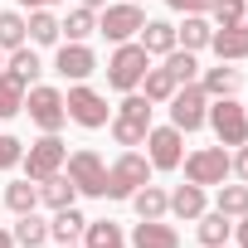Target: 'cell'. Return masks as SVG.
<instances>
[{
  "mask_svg": "<svg viewBox=\"0 0 248 248\" xmlns=\"http://www.w3.org/2000/svg\"><path fill=\"white\" fill-rule=\"evenodd\" d=\"M146 132H151V102L141 93H127L122 107H117V117H112V141L132 151V146L146 141Z\"/></svg>",
  "mask_w": 248,
  "mask_h": 248,
  "instance_id": "cell-1",
  "label": "cell"
},
{
  "mask_svg": "<svg viewBox=\"0 0 248 248\" xmlns=\"http://www.w3.org/2000/svg\"><path fill=\"white\" fill-rule=\"evenodd\" d=\"M146 68H151V54L141 49V44H117V54L107 59V88H117V93H137L141 88V78H146Z\"/></svg>",
  "mask_w": 248,
  "mask_h": 248,
  "instance_id": "cell-2",
  "label": "cell"
},
{
  "mask_svg": "<svg viewBox=\"0 0 248 248\" xmlns=\"http://www.w3.org/2000/svg\"><path fill=\"white\" fill-rule=\"evenodd\" d=\"M146 180H151V161L141 151H122L107 166V200H132Z\"/></svg>",
  "mask_w": 248,
  "mask_h": 248,
  "instance_id": "cell-3",
  "label": "cell"
},
{
  "mask_svg": "<svg viewBox=\"0 0 248 248\" xmlns=\"http://www.w3.org/2000/svg\"><path fill=\"white\" fill-rule=\"evenodd\" d=\"M204 122L214 127L219 146H243V141H248V107H243V102H233V97H214Z\"/></svg>",
  "mask_w": 248,
  "mask_h": 248,
  "instance_id": "cell-4",
  "label": "cell"
},
{
  "mask_svg": "<svg viewBox=\"0 0 248 248\" xmlns=\"http://www.w3.org/2000/svg\"><path fill=\"white\" fill-rule=\"evenodd\" d=\"M204 117H209V93H204L200 83H180V88L170 93V127H180V132H200Z\"/></svg>",
  "mask_w": 248,
  "mask_h": 248,
  "instance_id": "cell-5",
  "label": "cell"
},
{
  "mask_svg": "<svg viewBox=\"0 0 248 248\" xmlns=\"http://www.w3.org/2000/svg\"><path fill=\"white\" fill-rule=\"evenodd\" d=\"M25 112H30V122H34L39 132H59L63 122H68L63 93H59V88H44V83H34V88L25 93Z\"/></svg>",
  "mask_w": 248,
  "mask_h": 248,
  "instance_id": "cell-6",
  "label": "cell"
},
{
  "mask_svg": "<svg viewBox=\"0 0 248 248\" xmlns=\"http://www.w3.org/2000/svg\"><path fill=\"white\" fill-rule=\"evenodd\" d=\"M63 107H68V117L78 122V127H88V132H97V127H107V122H112L107 97L93 93V88H83V83H73V88L63 93Z\"/></svg>",
  "mask_w": 248,
  "mask_h": 248,
  "instance_id": "cell-7",
  "label": "cell"
},
{
  "mask_svg": "<svg viewBox=\"0 0 248 248\" xmlns=\"http://www.w3.org/2000/svg\"><path fill=\"white\" fill-rule=\"evenodd\" d=\"M146 25V10L137 0H122V5H102V20H97V34L112 39V44H127L132 34H141Z\"/></svg>",
  "mask_w": 248,
  "mask_h": 248,
  "instance_id": "cell-8",
  "label": "cell"
},
{
  "mask_svg": "<svg viewBox=\"0 0 248 248\" xmlns=\"http://www.w3.org/2000/svg\"><path fill=\"white\" fill-rule=\"evenodd\" d=\"M63 161H68V146L59 141V132H44V137L25 151V161H20V166H25V175H30V180H49V175H59V170H63Z\"/></svg>",
  "mask_w": 248,
  "mask_h": 248,
  "instance_id": "cell-9",
  "label": "cell"
},
{
  "mask_svg": "<svg viewBox=\"0 0 248 248\" xmlns=\"http://www.w3.org/2000/svg\"><path fill=\"white\" fill-rule=\"evenodd\" d=\"M141 146H146L151 170H175V166L185 161V132H180V127H151Z\"/></svg>",
  "mask_w": 248,
  "mask_h": 248,
  "instance_id": "cell-10",
  "label": "cell"
},
{
  "mask_svg": "<svg viewBox=\"0 0 248 248\" xmlns=\"http://www.w3.org/2000/svg\"><path fill=\"white\" fill-rule=\"evenodd\" d=\"M180 166H185V180L190 185H224L229 180V151L224 146H200Z\"/></svg>",
  "mask_w": 248,
  "mask_h": 248,
  "instance_id": "cell-11",
  "label": "cell"
},
{
  "mask_svg": "<svg viewBox=\"0 0 248 248\" xmlns=\"http://www.w3.org/2000/svg\"><path fill=\"white\" fill-rule=\"evenodd\" d=\"M63 166H68V180L78 185V195H107V166H102L97 151L83 146V151H73Z\"/></svg>",
  "mask_w": 248,
  "mask_h": 248,
  "instance_id": "cell-12",
  "label": "cell"
},
{
  "mask_svg": "<svg viewBox=\"0 0 248 248\" xmlns=\"http://www.w3.org/2000/svg\"><path fill=\"white\" fill-rule=\"evenodd\" d=\"M54 68H59L63 78L83 83L88 73H97V59H93V49H88V44H63V49H59V59H54Z\"/></svg>",
  "mask_w": 248,
  "mask_h": 248,
  "instance_id": "cell-13",
  "label": "cell"
},
{
  "mask_svg": "<svg viewBox=\"0 0 248 248\" xmlns=\"http://www.w3.org/2000/svg\"><path fill=\"white\" fill-rule=\"evenodd\" d=\"M209 49L219 54V63H238V59H248V20H243V25H229V30H214Z\"/></svg>",
  "mask_w": 248,
  "mask_h": 248,
  "instance_id": "cell-14",
  "label": "cell"
},
{
  "mask_svg": "<svg viewBox=\"0 0 248 248\" xmlns=\"http://www.w3.org/2000/svg\"><path fill=\"white\" fill-rule=\"evenodd\" d=\"M132 248H180V233L161 219H141L132 229Z\"/></svg>",
  "mask_w": 248,
  "mask_h": 248,
  "instance_id": "cell-15",
  "label": "cell"
},
{
  "mask_svg": "<svg viewBox=\"0 0 248 248\" xmlns=\"http://www.w3.org/2000/svg\"><path fill=\"white\" fill-rule=\"evenodd\" d=\"M137 44H141V49H146L151 59H166V54L175 49V25H170V20H146V25H141V39H137Z\"/></svg>",
  "mask_w": 248,
  "mask_h": 248,
  "instance_id": "cell-16",
  "label": "cell"
},
{
  "mask_svg": "<svg viewBox=\"0 0 248 248\" xmlns=\"http://www.w3.org/2000/svg\"><path fill=\"white\" fill-rule=\"evenodd\" d=\"M195 233H200V243H204V248H224V243H229V233H233V219H229V214H219V209H204V214L195 219Z\"/></svg>",
  "mask_w": 248,
  "mask_h": 248,
  "instance_id": "cell-17",
  "label": "cell"
},
{
  "mask_svg": "<svg viewBox=\"0 0 248 248\" xmlns=\"http://www.w3.org/2000/svg\"><path fill=\"white\" fill-rule=\"evenodd\" d=\"M209 39H214V30H209L204 15H185V25L175 30V49H190V54L209 49Z\"/></svg>",
  "mask_w": 248,
  "mask_h": 248,
  "instance_id": "cell-18",
  "label": "cell"
},
{
  "mask_svg": "<svg viewBox=\"0 0 248 248\" xmlns=\"http://www.w3.org/2000/svg\"><path fill=\"white\" fill-rule=\"evenodd\" d=\"M34 185H39V204H49V209H68L78 200V185L68 175H49V180H34Z\"/></svg>",
  "mask_w": 248,
  "mask_h": 248,
  "instance_id": "cell-19",
  "label": "cell"
},
{
  "mask_svg": "<svg viewBox=\"0 0 248 248\" xmlns=\"http://www.w3.org/2000/svg\"><path fill=\"white\" fill-rule=\"evenodd\" d=\"M170 214L175 219H200L204 214V185H190V180L175 185L170 190Z\"/></svg>",
  "mask_w": 248,
  "mask_h": 248,
  "instance_id": "cell-20",
  "label": "cell"
},
{
  "mask_svg": "<svg viewBox=\"0 0 248 248\" xmlns=\"http://www.w3.org/2000/svg\"><path fill=\"white\" fill-rule=\"evenodd\" d=\"M83 229H88V219H83L73 204H68V209H54V219H49V238H54V243H78Z\"/></svg>",
  "mask_w": 248,
  "mask_h": 248,
  "instance_id": "cell-21",
  "label": "cell"
},
{
  "mask_svg": "<svg viewBox=\"0 0 248 248\" xmlns=\"http://www.w3.org/2000/svg\"><path fill=\"white\" fill-rule=\"evenodd\" d=\"M25 93H30V83H25L20 73L0 68V117H15V112H25Z\"/></svg>",
  "mask_w": 248,
  "mask_h": 248,
  "instance_id": "cell-22",
  "label": "cell"
},
{
  "mask_svg": "<svg viewBox=\"0 0 248 248\" xmlns=\"http://www.w3.org/2000/svg\"><path fill=\"white\" fill-rule=\"evenodd\" d=\"M132 204H137V214H141V219H166V214H170V195H166L161 185H151V180L132 195Z\"/></svg>",
  "mask_w": 248,
  "mask_h": 248,
  "instance_id": "cell-23",
  "label": "cell"
},
{
  "mask_svg": "<svg viewBox=\"0 0 248 248\" xmlns=\"http://www.w3.org/2000/svg\"><path fill=\"white\" fill-rule=\"evenodd\" d=\"M83 248H127V238H122V229H117L112 219H88Z\"/></svg>",
  "mask_w": 248,
  "mask_h": 248,
  "instance_id": "cell-24",
  "label": "cell"
},
{
  "mask_svg": "<svg viewBox=\"0 0 248 248\" xmlns=\"http://www.w3.org/2000/svg\"><path fill=\"white\" fill-rule=\"evenodd\" d=\"M141 88H146V93H141L146 102H170V93L180 88V78H175V73H170V68L161 63V68H146V78H141Z\"/></svg>",
  "mask_w": 248,
  "mask_h": 248,
  "instance_id": "cell-25",
  "label": "cell"
},
{
  "mask_svg": "<svg viewBox=\"0 0 248 248\" xmlns=\"http://www.w3.org/2000/svg\"><path fill=\"white\" fill-rule=\"evenodd\" d=\"M10 238H15V248H44V243H49V224L30 209V214H20V224H15Z\"/></svg>",
  "mask_w": 248,
  "mask_h": 248,
  "instance_id": "cell-26",
  "label": "cell"
},
{
  "mask_svg": "<svg viewBox=\"0 0 248 248\" xmlns=\"http://www.w3.org/2000/svg\"><path fill=\"white\" fill-rule=\"evenodd\" d=\"M59 34H68V44H83L88 34H97V15L88 5H78V10H68V20H59Z\"/></svg>",
  "mask_w": 248,
  "mask_h": 248,
  "instance_id": "cell-27",
  "label": "cell"
},
{
  "mask_svg": "<svg viewBox=\"0 0 248 248\" xmlns=\"http://www.w3.org/2000/svg\"><path fill=\"white\" fill-rule=\"evenodd\" d=\"M200 88H204L209 97H233V88H238V68H229V63H219V68H204Z\"/></svg>",
  "mask_w": 248,
  "mask_h": 248,
  "instance_id": "cell-28",
  "label": "cell"
},
{
  "mask_svg": "<svg viewBox=\"0 0 248 248\" xmlns=\"http://www.w3.org/2000/svg\"><path fill=\"white\" fill-rule=\"evenodd\" d=\"M5 204H10L15 214H30V209L39 204V185H34L30 175H25V180H10V185H5Z\"/></svg>",
  "mask_w": 248,
  "mask_h": 248,
  "instance_id": "cell-29",
  "label": "cell"
},
{
  "mask_svg": "<svg viewBox=\"0 0 248 248\" xmlns=\"http://www.w3.org/2000/svg\"><path fill=\"white\" fill-rule=\"evenodd\" d=\"M219 214H229V219H243L248 214V185L238 180V185H219V204H214Z\"/></svg>",
  "mask_w": 248,
  "mask_h": 248,
  "instance_id": "cell-30",
  "label": "cell"
},
{
  "mask_svg": "<svg viewBox=\"0 0 248 248\" xmlns=\"http://www.w3.org/2000/svg\"><path fill=\"white\" fill-rule=\"evenodd\" d=\"M30 39V30H25V15H15V10H0V49H20Z\"/></svg>",
  "mask_w": 248,
  "mask_h": 248,
  "instance_id": "cell-31",
  "label": "cell"
},
{
  "mask_svg": "<svg viewBox=\"0 0 248 248\" xmlns=\"http://www.w3.org/2000/svg\"><path fill=\"white\" fill-rule=\"evenodd\" d=\"M25 30H30V39H34V44H59V20H54L49 10H30Z\"/></svg>",
  "mask_w": 248,
  "mask_h": 248,
  "instance_id": "cell-32",
  "label": "cell"
},
{
  "mask_svg": "<svg viewBox=\"0 0 248 248\" xmlns=\"http://www.w3.org/2000/svg\"><path fill=\"white\" fill-rule=\"evenodd\" d=\"M5 68H10V73H20V78H25L30 88H34V78L44 73L39 54H34V49H25V44H20V49H10V63H5Z\"/></svg>",
  "mask_w": 248,
  "mask_h": 248,
  "instance_id": "cell-33",
  "label": "cell"
},
{
  "mask_svg": "<svg viewBox=\"0 0 248 248\" xmlns=\"http://www.w3.org/2000/svg\"><path fill=\"white\" fill-rule=\"evenodd\" d=\"M209 15H214V25H219V30L243 25V20H248V0H214V5H209Z\"/></svg>",
  "mask_w": 248,
  "mask_h": 248,
  "instance_id": "cell-34",
  "label": "cell"
},
{
  "mask_svg": "<svg viewBox=\"0 0 248 248\" xmlns=\"http://www.w3.org/2000/svg\"><path fill=\"white\" fill-rule=\"evenodd\" d=\"M166 68H170L180 83H200V63H195L190 49H170V54H166Z\"/></svg>",
  "mask_w": 248,
  "mask_h": 248,
  "instance_id": "cell-35",
  "label": "cell"
},
{
  "mask_svg": "<svg viewBox=\"0 0 248 248\" xmlns=\"http://www.w3.org/2000/svg\"><path fill=\"white\" fill-rule=\"evenodd\" d=\"M20 161H25V146H20V137L5 132V137H0V170H15Z\"/></svg>",
  "mask_w": 248,
  "mask_h": 248,
  "instance_id": "cell-36",
  "label": "cell"
},
{
  "mask_svg": "<svg viewBox=\"0 0 248 248\" xmlns=\"http://www.w3.org/2000/svg\"><path fill=\"white\" fill-rule=\"evenodd\" d=\"M229 175H238V180L248 185V141H243V146H238V151L229 156Z\"/></svg>",
  "mask_w": 248,
  "mask_h": 248,
  "instance_id": "cell-37",
  "label": "cell"
},
{
  "mask_svg": "<svg viewBox=\"0 0 248 248\" xmlns=\"http://www.w3.org/2000/svg\"><path fill=\"white\" fill-rule=\"evenodd\" d=\"M166 5H170V10H180V15H204L214 0H166Z\"/></svg>",
  "mask_w": 248,
  "mask_h": 248,
  "instance_id": "cell-38",
  "label": "cell"
},
{
  "mask_svg": "<svg viewBox=\"0 0 248 248\" xmlns=\"http://www.w3.org/2000/svg\"><path fill=\"white\" fill-rule=\"evenodd\" d=\"M233 233H238V248H248V214H243V219L233 224Z\"/></svg>",
  "mask_w": 248,
  "mask_h": 248,
  "instance_id": "cell-39",
  "label": "cell"
},
{
  "mask_svg": "<svg viewBox=\"0 0 248 248\" xmlns=\"http://www.w3.org/2000/svg\"><path fill=\"white\" fill-rule=\"evenodd\" d=\"M20 5H30V10H49V5H59V0H20Z\"/></svg>",
  "mask_w": 248,
  "mask_h": 248,
  "instance_id": "cell-40",
  "label": "cell"
},
{
  "mask_svg": "<svg viewBox=\"0 0 248 248\" xmlns=\"http://www.w3.org/2000/svg\"><path fill=\"white\" fill-rule=\"evenodd\" d=\"M78 5H88V10H102V5H107V0H78Z\"/></svg>",
  "mask_w": 248,
  "mask_h": 248,
  "instance_id": "cell-41",
  "label": "cell"
},
{
  "mask_svg": "<svg viewBox=\"0 0 248 248\" xmlns=\"http://www.w3.org/2000/svg\"><path fill=\"white\" fill-rule=\"evenodd\" d=\"M0 248H15V238H10V233H5V229H0Z\"/></svg>",
  "mask_w": 248,
  "mask_h": 248,
  "instance_id": "cell-42",
  "label": "cell"
},
{
  "mask_svg": "<svg viewBox=\"0 0 248 248\" xmlns=\"http://www.w3.org/2000/svg\"><path fill=\"white\" fill-rule=\"evenodd\" d=\"M0 68H5V49H0Z\"/></svg>",
  "mask_w": 248,
  "mask_h": 248,
  "instance_id": "cell-43",
  "label": "cell"
},
{
  "mask_svg": "<svg viewBox=\"0 0 248 248\" xmlns=\"http://www.w3.org/2000/svg\"><path fill=\"white\" fill-rule=\"evenodd\" d=\"M59 248H73V243H59Z\"/></svg>",
  "mask_w": 248,
  "mask_h": 248,
  "instance_id": "cell-44",
  "label": "cell"
},
{
  "mask_svg": "<svg viewBox=\"0 0 248 248\" xmlns=\"http://www.w3.org/2000/svg\"><path fill=\"white\" fill-rule=\"evenodd\" d=\"M224 248H229V243H224Z\"/></svg>",
  "mask_w": 248,
  "mask_h": 248,
  "instance_id": "cell-45",
  "label": "cell"
}]
</instances>
